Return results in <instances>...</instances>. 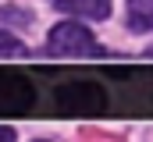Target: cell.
Instances as JSON below:
<instances>
[{
    "label": "cell",
    "instance_id": "5b68a950",
    "mask_svg": "<svg viewBox=\"0 0 153 142\" xmlns=\"http://www.w3.org/2000/svg\"><path fill=\"white\" fill-rule=\"evenodd\" d=\"M22 53H25V46H22L14 36L0 32V57H22Z\"/></svg>",
    "mask_w": 153,
    "mask_h": 142
},
{
    "label": "cell",
    "instance_id": "3957f363",
    "mask_svg": "<svg viewBox=\"0 0 153 142\" xmlns=\"http://www.w3.org/2000/svg\"><path fill=\"white\" fill-rule=\"evenodd\" d=\"M53 7L71 18H89V21H103L111 14V0H53Z\"/></svg>",
    "mask_w": 153,
    "mask_h": 142
},
{
    "label": "cell",
    "instance_id": "8992f818",
    "mask_svg": "<svg viewBox=\"0 0 153 142\" xmlns=\"http://www.w3.org/2000/svg\"><path fill=\"white\" fill-rule=\"evenodd\" d=\"M0 18L14 21V25H29V11H22V7H0Z\"/></svg>",
    "mask_w": 153,
    "mask_h": 142
},
{
    "label": "cell",
    "instance_id": "6da1fadb",
    "mask_svg": "<svg viewBox=\"0 0 153 142\" xmlns=\"http://www.w3.org/2000/svg\"><path fill=\"white\" fill-rule=\"evenodd\" d=\"M46 53H50V57H96L100 50H96L89 29H82L75 21H64V25H57V29L50 32Z\"/></svg>",
    "mask_w": 153,
    "mask_h": 142
},
{
    "label": "cell",
    "instance_id": "7a4b0ae2",
    "mask_svg": "<svg viewBox=\"0 0 153 142\" xmlns=\"http://www.w3.org/2000/svg\"><path fill=\"white\" fill-rule=\"evenodd\" d=\"M36 100V89L29 85L25 75H0V110H29Z\"/></svg>",
    "mask_w": 153,
    "mask_h": 142
},
{
    "label": "cell",
    "instance_id": "277c9868",
    "mask_svg": "<svg viewBox=\"0 0 153 142\" xmlns=\"http://www.w3.org/2000/svg\"><path fill=\"white\" fill-rule=\"evenodd\" d=\"M128 29L153 32V0H128Z\"/></svg>",
    "mask_w": 153,
    "mask_h": 142
},
{
    "label": "cell",
    "instance_id": "52a82bcc",
    "mask_svg": "<svg viewBox=\"0 0 153 142\" xmlns=\"http://www.w3.org/2000/svg\"><path fill=\"white\" fill-rule=\"evenodd\" d=\"M0 142H14V128H4L0 124Z\"/></svg>",
    "mask_w": 153,
    "mask_h": 142
}]
</instances>
